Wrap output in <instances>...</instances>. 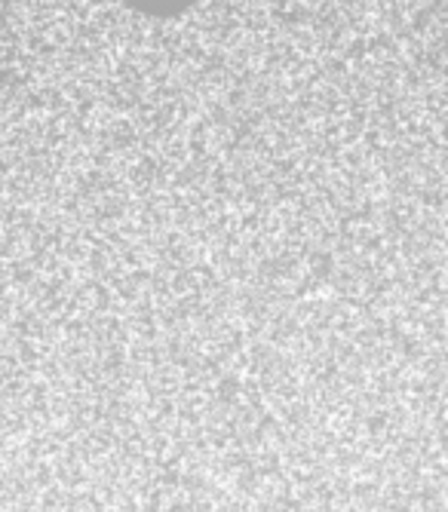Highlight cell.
I'll return each mask as SVG.
<instances>
[{"instance_id": "6da1fadb", "label": "cell", "mask_w": 448, "mask_h": 512, "mask_svg": "<svg viewBox=\"0 0 448 512\" xmlns=\"http://www.w3.org/2000/svg\"><path fill=\"white\" fill-rule=\"evenodd\" d=\"M136 7H142V10H148V13H160V16H166V13H178L182 7H188L191 0H132Z\"/></svg>"}]
</instances>
